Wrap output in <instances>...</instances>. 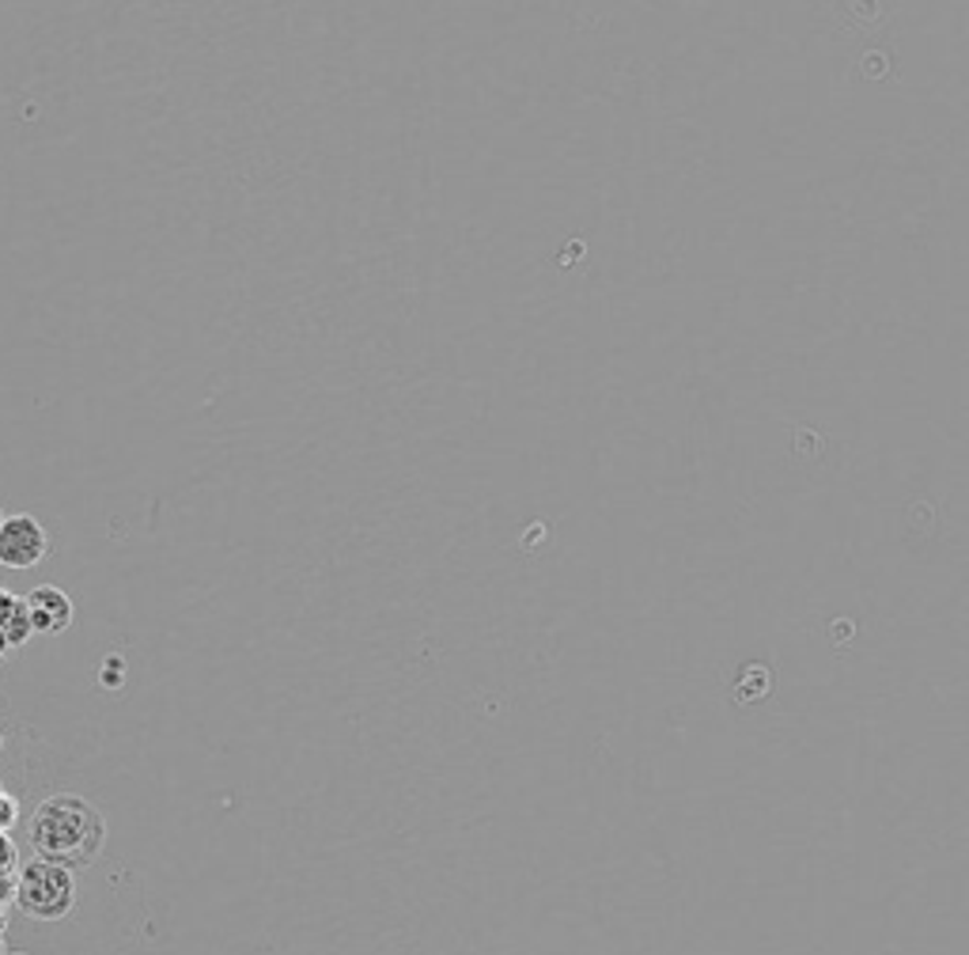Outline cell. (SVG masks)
<instances>
[{
	"instance_id": "6",
	"label": "cell",
	"mask_w": 969,
	"mask_h": 955,
	"mask_svg": "<svg viewBox=\"0 0 969 955\" xmlns=\"http://www.w3.org/2000/svg\"><path fill=\"white\" fill-rule=\"evenodd\" d=\"M4 652H8V644H4V637H0V657H4Z\"/></svg>"
},
{
	"instance_id": "7",
	"label": "cell",
	"mask_w": 969,
	"mask_h": 955,
	"mask_svg": "<svg viewBox=\"0 0 969 955\" xmlns=\"http://www.w3.org/2000/svg\"><path fill=\"white\" fill-rule=\"evenodd\" d=\"M0 520H4V512H0Z\"/></svg>"
},
{
	"instance_id": "2",
	"label": "cell",
	"mask_w": 969,
	"mask_h": 955,
	"mask_svg": "<svg viewBox=\"0 0 969 955\" xmlns=\"http://www.w3.org/2000/svg\"><path fill=\"white\" fill-rule=\"evenodd\" d=\"M15 902L27 917L39 922H61L76 906V875L65 864H53L34 857L15 880Z\"/></svg>"
},
{
	"instance_id": "1",
	"label": "cell",
	"mask_w": 969,
	"mask_h": 955,
	"mask_svg": "<svg viewBox=\"0 0 969 955\" xmlns=\"http://www.w3.org/2000/svg\"><path fill=\"white\" fill-rule=\"evenodd\" d=\"M31 846L42 861L65 864V869H87L99 861L106 846V819L92 800L76 793H57L34 808L31 816Z\"/></svg>"
},
{
	"instance_id": "3",
	"label": "cell",
	"mask_w": 969,
	"mask_h": 955,
	"mask_svg": "<svg viewBox=\"0 0 969 955\" xmlns=\"http://www.w3.org/2000/svg\"><path fill=\"white\" fill-rule=\"evenodd\" d=\"M50 554V535L46 527L34 516H4L0 520V565L4 569H34L39 562H46Z\"/></svg>"
},
{
	"instance_id": "4",
	"label": "cell",
	"mask_w": 969,
	"mask_h": 955,
	"mask_svg": "<svg viewBox=\"0 0 969 955\" xmlns=\"http://www.w3.org/2000/svg\"><path fill=\"white\" fill-rule=\"evenodd\" d=\"M27 599V610H31V630L34 633H65L69 626L76 622V607L69 599V591L53 588V584H39Z\"/></svg>"
},
{
	"instance_id": "5",
	"label": "cell",
	"mask_w": 969,
	"mask_h": 955,
	"mask_svg": "<svg viewBox=\"0 0 969 955\" xmlns=\"http://www.w3.org/2000/svg\"><path fill=\"white\" fill-rule=\"evenodd\" d=\"M0 637H4L8 649H20L34 637L31 630V610H27L23 596H12V591H0Z\"/></svg>"
}]
</instances>
